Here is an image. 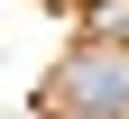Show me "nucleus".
Returning a JSON list of instances; mask_svg holds the SVG:
<instances>
[{
	"label": "nucleus",
	"instance_id": "1",
	"mask_svg": "<svg viewBox=\"0 0 129 119\" xmlns=\"http://www.w3.org/2000/svg\"><path fill=\"white\" fill-rule=\"evenodd\" d=\"M55 101H64V110H83V119H120V110H129V64L83 46V55L55 73Z\"/></svg>",
	"mask_w": 129,
	"mask_h": 119
},
{
	"label": "nucleus",
	"instance_id": "2",
	"mask_svg": "<svg viewBox=\"0 0 129 119\" xmlns=\"http://www.w3.org/2000/svg\"><path fill=\"white\" fill-rule=\"evenodd\" d=\"M83 37L92 46H129V0H92L83 9Z\"/></svg>",
	"mask_w": 129,
	"mask_h": 119
}]
</instances>
